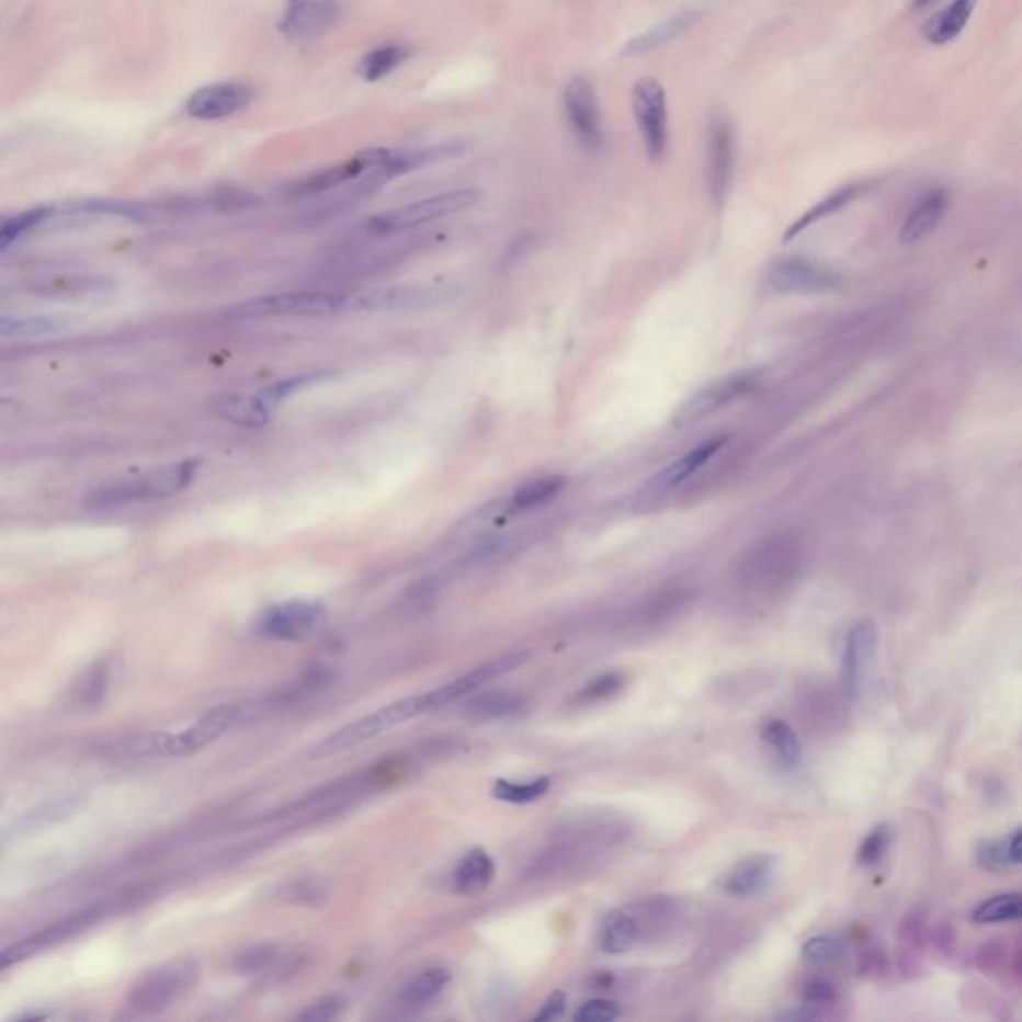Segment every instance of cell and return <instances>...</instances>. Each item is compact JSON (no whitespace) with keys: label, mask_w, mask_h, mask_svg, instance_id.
Returning a JSON list of instances; mask_svg holds the SVG:
<instances>
[{"label":"cell","mask_w":1022,"mask_h":1022,"mask_svg":"<svg viewBox=\"0 0 1022 1022\" xmlns=\"http://www.w3.org/2000/svg\"><path fill=\"white\" fill-rule=\"evenodd\" d=\"M527 659H530V654H527V651L508 654V656L498 657V659H493V661H489V663H484V666L472 669L464 678L456 679V681L447 683L444 688L430 691L432 712L442 709V707L450 705V703H454V701L464 700L467 695H472L474 691H478L479 688H484V685L491 683L493 679L508 675L513 669L523 666Z\"/></svg>","instance_id":"obj_18"},{"label":"cell","mask_w":1022,"mask_h":1022,"mask_svg":"<svg viewBox=\"0 0 1022 1022\" xmlns=\"http://www.w3.org/2000/svg\"><path fill=\"white\" fill-rule=\"evenodd\" d=\"M342 1011H344V1000L340 997H332V999H323L311 1004L308 1011L300 1012L296 1019L306 1022L333 1021L342 1014Z\"/></svg>","instance_id":"obj_47"},{"label":"cell","mask_w":1022,"mask_h":1022,"mask_svg":"<svg viewBox=\"0 0 1022 1022\" xmlns=\"http://www.w3.org/2000/svg\"><path fill=\"white\" fill-rule=\"evenodd\" d=\"M567 1007V997L564 990H554L547 999H545L544 1007L540 1009V1012L535 1014L534 1021L544 1022V1021H556L559 1019Z\"/></svg>","instance_id":"obj_53"},{"label":"cell","mask_w":1022,"mask_h":1022,"mask_svg":"<svg viewBox=\"0 0 1022 1022\" xmlns=\"http://www.w3.org/2000/svg\"><path fill=\"white\" fill-rule=\"evenodd\" d=\"M279 949L272 945L250 946L234 958V970L240 975H258L274 967L279 961Z\"/></svg>","instance_id":"obj_39"},{"label":"cell","mask_w":1022,"mask_h":1022,"mask_svg":"<svg viewBox=\"0 0 1022 1022\" xmlns=\"http://www.w3.org/2000/svg\"><path fill=\"white\" fill-rule=\"evenodd\" d=\"M977 861L980 867L990 868V871L1011 867L1009 851H1007V837L992 839V841H983V843L978 844Z\"/></svg>","instance_id":"obj_43"},{"label":"cell","mask_w":1022,"mask_h":1022,"mask_svg":"<svg viewBox=\"0 0 1022 1022\" xmlns=\"http://www.w3.org/2000/svg\"><path fill=\"white\" fill-rule=\"evenodd\" d=\"M837 999V990H834L831 983L827 980H813L807 987H805V1000L811 1009H817V1007H822V1004H829Z\"/></svg>","instance_id":"obj_52"},{"label":"cell","mask_w":1022,"mask_h":1022,"mask_svg":"<svg viewBox=\"0 0 1022 1022\" xmlns=\"http://www.w3.org/2000/svg\"><path fill=\"white\" fill-rule=\"evenodd\" d=\"M868 189H871L868 182H863V184L855 182V184H847L843 189L834 190L827 198H822L821 202H817L813 208L805 212L797 223L791 224L790 230L783 236V240L790 242L795 236L805 232L813 224L821 223L825 218L843 211L851 202L856 201L861 194H865Z\"/></svg>","instance_id":"obj_24"},{"label":"cell","mask_w":1022,"mask_h":1022,"mask_svg":"<svg viewBox=\"0 0 1022 1022\" xmlns=\"http://www.w3.org/2000/svg\"><path fill=\"white\" fill-rule=\"evenodd\" d=\"M734 160V130L729 123L715 121L709 128V143H707V179H709L712 196L717 204H722L729 189Z\"/></svg>","instance_id":"obj_19"},{"label":"cell","mask_w":1022,"mask_h":1022,"mask_svg":"<svg viewBox=\"0 0 1022 1022\" xmlns=\"http://www.w3.org/2000/svg\"><path fill=\"white\" fill-rule=\"evenodd\" d=\"M1007 851L1011 865H1022V829L1007 837Z\"/></svg>","instance_id":"obj_55"},{"label":"cell","mask_w":1022,"mask_h":1022,"mask_svg":"<svg viewBox=\"0 0 1022 1022\" xmlns=\"http://www.w3.org/2000/svg\"><path fill=\"white\" fill-rule=\"evenodd\" d=\"M975 7L977 0H953L946 9L933 14L922 26L924 38L934 46L949 45L965 31Z\"/></svg>","instance_id":"obj_22"},{"label":"cell","mask_w":1022,"mask_h":1022,"mask_svg":"<svg viewBox=\"0 0 1022 1022\" xmlns=\"http://www.w3.org/2000/svg\"><path fill=\"white\" fill-rule=\"evenodd\" d=\"M493 873H496V867H493L491 856L481 849H474L462 856V861L457 863L456 871H454V889L466 897L479 895L481 890L488 889Z\"/></svg>","instance_id":"obj_27"},{"label":"cell","mask_w":1022,"mask_h":1022,"mask_svg":"<svg viewBox=\"0 0 1022 1022\" xmlns=\"http://www.w3.org/2000/svg\"><path fill=\"white\" fill-rule=\"evenodd\" d=\"M773 859L766 855L749 856L729 873L725 890L734 897H753L769 887L773 878Z\"/></svg>","instance_id":"obj_23"},{"label":"cell","mask_w":1022,"mask_h":1022,"mask_svg":"<svg viewBox=\"0 0 1022 1022\" xmlns=\"http://www.w3.org/2000/svg\"><path fill=\"white\" fill-rule=\"evenodd\" d=\"M566 476H559V474H549V476H542V478L530 479L513 493L511 506L515 510H530L535 506H542L545 501L556 498L557 493L566 488Z\"/></svg>","instance_id":"obj_32"},{"label":"cell","mask_w":1022,"mask_h":1022,"mask_svg":"<svg viewBox=\"0 0 1022 1022\" xmlns=\"http://www.w3.org/2000/svg\"><path fill=\"white\" fill-rule=\"evenodd\" d=\"M326 622V612L314 601H284L268 607L256 623V632L276 641H304Z\"/></svg>","instance_id":"obj_9"},{"label":"cell","mask_w":1022,"mask_h":1022,"mask_svg":"<svg viewBox=\"0 0 1022 1022\" xmlns=\"http://www.w3.org/2000/svg\"><path fill=\"white\" fill-rule=\"evenodd\" d=\"M99 279H50L46 284L34 286V292L38 294H77V292H90L99 288Z\"/></svg>","instance_id":"obj_46"},{"label":"cell","mask_w":1022,"mask_h":1022,"mask_svg":"<svg viewBox=\"0 0 1022 1022\" xmlns=\"http://www.w3.org/2000/svg\"><path fill=\"white\" fill-rule=\"evenodd\" d=\"M78 807V799H60L50 803L48 807H45L41 813H31L29 817H24L23 821L19 822V827L24 829V831H31L33 827H38V825H45V822L56 821V819H63L68 813L75 811Z\"/></svg>","instance_id":"obj_45"},{"label":"cell","mask_w":1022,"mask_h":1022,"mask_svg":"<svg viewBox=\"0 0 1022 1022\" xmlns=\"http://www.w3.org/2000/svg\"><path fill=\"white\" fill-rule=\"evenodd\" d=\"M620 1004L612 1000L593 999L579 1007V1011L574 1014V1021L578 1022H612L620 1017Z\"/></svg>","instance_id":"obj_44"},{"label":"cell","mask_w":1022,"mask_h":1022,"mask_svg":"<svg viewBox=\"0 0 1022 1022\" xmlns=\"http://www.w3.org/2000/svg\"><path fill=\"white\" fill-rule=\"evenodd\" d=\"M388 155L389 150H386V148L366 150L362 155L345 160L344 164H340V167L328 168V170L316 172V174H310L308 179L296 182L289 189L288 194L292 198H310V196H318V194H323L328 190L338 189L345 182L362 177L367 170L370 172L378 170L384 164V160L388 158Z\"/></svg>","instance_id":"obj_17"},{"label":"cell","mask_w":1022,"mask_h":1022,"mask_svg":"<svg viewBox=\"0 0 1022 1022\" xmlns=\"http://www.w3.org/2000/svg\"><path fill=\"white\" fill-rule=\"evenodd\" d=\"M245 707L224 705L204 715L201 722L180 734L134 735L114 743V753L124 757H184L214 743L242 719Z\"/></svg>","instance_id":"obj_3"},{"label":"cell","mask_w":1022,"mask_h":1022,"mask_svg":"<svg viewBox=\"0 0 1022 1022\" xmlns=\"http://www.w3.org/2000/svg\"><path fill=\"white\" fill-rule=\"evenodd\" d=\"M323 378V374H300V376H292V378L280 379L276 384L268 386V388L260 389V398L270 404L274 410L279 408L280 404L284 400L292 398L294 394H298L300 389L308 388L311 384L320 382Z\"/></svg>","instance_id":"obj_40"},{"label":"cell","mask_w":1022,"mask_h":1022,"mask_svg":"<svg viewBox=\"0 0 1022 1022\" xmlns=\"http://www.w3.org/2000/svg\"><path fill=\"white\" fill-rule=\"evenodd\" d=\"M410 58V48L400 45L379 46L364 56L360 63V77L367 82H376L379 78L388 77L391 70L404 65Z\"/></svg>","instance_id":"obj_33"},{"label":"cell","mask_w":1022,"mask_h":1022,"mask_svg":"<svg viewBox=\"0 0 1022 1022\" xmlns=\"http://www.w3.org/2000/svg\"><path fill=\"white\" fill-rule=\"evenodd\" d=\"M977 965L985 973H999V968L1004 965V946L999 945V941H989L978 951Z\"/></svg>","instance_id":"obj_51"},{"label":"cell","mask_w":1022,"mask_h":1022,"mask_svg":"<svg viewBox=\"0 0 1022 1022\" xmlns=\"http://www.w3.org/2000/svg\"><path fill=\"white\" fill-rule=\"evenodd\" d=\"M790 549H781L779 545L757 549L749 561L745 564L743 579L747 588L756 593H766L777 589L783 579L790 576Z\"/></svg>","instance_id":"obj_20"},{"label":"cell","mask_w":1022,"mask_h":1022,"mask_svg":"<svg viewBox=\"0 0 1022 1022\" xmlns=\"http://www.w3.org/2000/svg\"><path fill=\"white\" fill-rule=\"evenodd\" d=\"M697 19H700V11L678 12L669 16L666 23L657 24L656 29L635 36L634 41H629L623 48V55H645V53L669 45L671 41H675L678 36L685 33Z\"/></svg>","instance_id":"obj_25"},{"label":"cell","mask_w":1022,"mask_h":1022,"mask_svg":"<svg viewBox=\"0 0 1022 1022\" xmlns=\"http://www.w3.org/2000/svg\"><path fill=\"white\" fill-rule=\"evenodd\" d=\"M564 106L579 143L588 148H600L603 145L600 104L595 99V90L586 78H574L567 84Z\"/></svg>","instance_id":"obj_15"},{"label":"cell","mask_w":1022,"mask_h":1022,"mask_svg":"<svg viewBox=\"0 0 1022 1022\" xmlns=\"http://www.w3.org/2000/svg\"><path fill=\"white\" fill-rule=\"evenodd\" d=\"M198 978V967L190 961L168 963L152 968L134 983L128 995V1007L138 1014L167 1011L189 992Z\"/></svg>","instance_id":"obj_5"},{"label":"cell","mask_w":1022,"mask_h":1022,"mask_svg":"<svg viewBox=\"0 0 1022 1022\" xmlns=\"http://www.w3.org/2000/svg\"><path fill=\"white\" fill-rule=\"evenodd\" d=\"M622 685L623 678L620 673H607L603 678L595 679L593 683H589L586 697L593 701L607 700L613 693L622 690Z\"/></svg>","instance_id":"obj_50"},{"label":"cell","mask_w":1022,"mask_h":1022,"mask_svg":"<svg viewBox=\"0 0 1022 1022\" xmlns=\"http://www.w3.org/2000/svg\"><path fill=\"white\" fill-rule=\"evenodd\" d=\"M878 645L877 625L873 622H859L847 635L843 663H841V685L849 700H856L867 669L875 659Z\"/></svg>","instance_id":"obj_14"},{"label":"cell","mask_w":1022,"mask_h":1022,"mask_svg":"<svg viewBox=\"0 0 1022 1022\" xmlns=\"http://www.w3.org/2000/svg\"><path fill=\"white\" fill-rule=\"evenodd\" d=\"M447 985H450V973L445 968H430L422 975L411 978L410 983L401 989L400 1004L406 1009L428 1007L444 992Z\"/></svg>","instance_id":"obj_30"},{"label":"cell","mask_w":1022,"mask_h":1022,"mask_svg":"<svg viewBox=\"0 0 1022 1022\" xmlns=\"http://www.w3.org/2000/svg\"><path fill=\"white\" fill-rule=\"evenodd\" d=\"M388 289H332V292H286L238 304L228 311L236 320L268 318H326L348 311L388 310Z\"/></svg>","instance_id":"obj_1"},{"label":"cell","mask_w":1022,"mask_h":1022,"mask_svg":"<svg viewBox=\"0 0 1022 1022\" xmlns=\"http://www.w3.org/2000/svg\"><path fill=\"white\" fill-rule=\"evenodd\" d=\"M552 787V779L540 777L525 783H515V781H506L500 779L493 785V797L503 800V803H513V805H527L534 800L542 799L545 793Z\"/></svg>","instance_id":"obj_34"},{"label":"cell","mask_w":1022,"mask_h":1022,"mask_svg":"<svg viewBox=\"0 0 1022 1022\" xmlns=\"http://www.w3.org/2000/svg\"><path fill=\"white\" fill-rule=\"evenodd\" d=\"M481 192L476 189L452 190L444 194H435L423 201L411 202L394 211L382 212L374 216L367 226L374 232L388 234L413 228L420 224L432 223L450 214L467 211L478 204Z\"/></svg>","instance_id":"obj_6"},{"label":"cell","mask_w":1022,"mask_h":1022,"mask_svg":"<svg viewBox=\"0 0 1022 1022\" xmlns=\"http://www.w3.org/2000/svg\"><path fill=\"white\" fill-rule=\"evenodd\" d=\"M340 14V0H286L280 31L294 43H308L328 33Z\"/></svg>","instance_id":"obj_12"},{"label":"cell","mask_w":1022,"mask_h":1022,"mask_svg":"<svg viewBox=\"0 0 1022 1022\" xmlns=\"http://www.w3.org/2000/svg\"><path fill=\"white\" fill-rule=\"evenodd\" d=\"M70 328H75V320L67 316H29L0 320V336L4 340H38L68 332Z\"/></svg>","instance_id":"obj_26"},{"label":"cell","mask_w":1022,"mask_h":1022,"mask_svg":"<svg viewBox=\"0 0 1022 1022\" xmlns=\"http://www.w3.org/2000/svg\"><path fill=\"white\" fill-rule=\"evenodd\" d=\"M639 934H641V927L635 921V917L627 912L613 911L607 915V919L601 927L600 945L605 953L620 955L637 943Z\"/></svg>","instance_id":"obj_29"},{"label":"cell","mask_w":1022,"mask_h":1022,"mask_svg":"<svg viewBox=\"0 0 1022 1022\" xmlns=\"http://www.w3.org/2000/svg\"><path fill=\"white\" fill-rule=\"evenodd\" d=\"M763 739L775 751L779 761L785 766H797L800 763V743L790 723L783 719H766L763 723Z\"/></svg>","instance_id":"obj_31"},{"label":"cell","mask_w":1022,"mask_h":1022,"mask_svg":"<svg viewBox=\"0 0 1022 1022\" xmlns=\"http://www.w3.org/2000/svg\"><path fill=\"white\" fill-rule=\"evenodd\" d=\"M522 700L511 695V693H486L479 695L476 700L469 701L467 713L476 719H500V717H510L513 713L520 712Z\"/></svg>","instance_id":"obj_35"},{"label":"cell","mask_w":1022,"mask_h":1022,"mask_svg":"<svg viewBox=\"0 0 1022 1022\" xmlns=\"http://www.w3.org/2000/svg\"><path fill=\"white\" fill-rule=\"evenodd\" d=\"M757 382H759L757 372H737L731 376L715 379L713 384L701 388L697 394L691 396L690 400L679 406L673 423L679 428H685L691 423L701 422L709 418L712 413H717L723 408L749 396L757 388Z\"/></svg>","instance_id":"obj_11"},{"label":"cell","mask_w":1022,"mask_h":1022,"mask_svg":"<svg viewBox=\"0 0 1022 1022\" xmlns=\"http://www.w3.org/2000/svg\"><path fill=\"white\" fill-rule=\"evenodd\" d=\"M216 410L220 416L246 428H262L270 422L274 408L260 398V394L254 396H230L224 398Z\"/></svg>","instance_id":"obj_28"},{"label":"cell","mask_w":1022,"mask_h":1022,"mask_svg":"<svg viewBox=\"0 0 1022 1022\" xmlns=\"http://www.w3.org/2000/svg\"><path fill=\"white\" fill-rule=\"evenodd\" d=\"M769 286L779 294H827L841 286V274L803 256H787L773 262L766 276Z\"/></svg>","instance_id":"obj_10"},{"label":"cell","mask_w":1022,"mask_h":1022,"mask_svg":"<svg viewBox=\"0 0 1022 1022\" xmlns=\"http://www.w3.org/2000/svg\"><path fill=\"white\" fill-rule=\"evenodd\" d=\"M1012 970H1014L1017 977L1021 978L1022 983V943L1019 945V949L1014 951V955H1012Z\"/></svg>","instance_id":"obj_56"},{"label":"cell","mask_w":1022,"mask_h":1022,"mask_svg":"<svg viewBox=\"0 0 1022 1022\" xmlns=\"http://www.w3.org/2000/svg\"><path fill=\"white\" fill-rule=\"evenodd\" d=\"M946 208H949V192L945 189L929 190L905 218V224L900 228V242L902 245L921 242L922 238H927L941 224Z\"/></svg>","instance_id":"obj_21"},{"label":"cell","mask_w":1022,"mask_h":1022,"mask_svg":"<svg viewBox=\"0 0 1022 1022\" xmlns=\"http://www.w3.org/2000/svg\"><path fill=\"white\" fill-rule=\"evenodd\" d=\"M889 827H887V825H878V827H875V829L867 834V839L861 843V847H859V853H856L859 863L865 865V867L877 865L878 861L885 855V851L889 849Z\"/></svg>","instance_id":"obj_42"},{"label":"cell","mask_w":1022,"mask_h":1022,"mask_svg":"<svg viewBox=\"0 0 1022 1022\" xmlns=\"http://www.w3.org/2000/svg\"><path fill=\"white\" fill-rule=\"evenodd\" d=\"M841 953L839 949V943H834L833 939L829 936H815V939H809L805 946H803V956L811 963H827V961H833Z\"/></svg>","instance_id":"obj_48"},{"label":"cell","mask_w":1022,"mask_h":1022,"mask_svg":"<svg viewBox=\"0 0 1022 1022\" xmlns=\"http://www.w3.org/2000/svg\"><path fill=\"white\" fill-rule=\"evenodd\" d=\"M428 712H432L428 693L411 695L406 700L389 703L378 712L370 713L366 717L350 723V725L342 727L340 731L326 737L322 743L316 745L311 749L310 757L311 759H326V757L340 756L348 749H354L357 745L366 743L370 739L378 737L379 734L389 731L391 727L410 722L413 717Z\"/></svg>","instance_id":"obj_4"},{"label":"cell","mask_w":1022,"mask_h":1022,"mask_svg":"<svg viewBox=\"0 0 1022 1022\" xmlns=\"http://www.w3.org/2000/svg\"><path fill=\"white\" fill-rule=\"evenodd\" d=\"M973 919L983 924L989 922L1019 921L1022 919V895L1021 893H1007L983 902L977 911L973 912Z\"/></svg>","instance_id":"obj_36"},{"label":"cell","mask_w":1022,"mask_h":1022,"mask_svg":"<svg viewBox=\"0 0 1022 1022\" xmlns=\"http://www.w3.org/2000/svg\"><path fill=\"white\" fill-rule=\"evenodd\" d=\"M201 467L202 459H184L133 478L114 479L92 489L84 503L94 510H116L143 501L172 498L194 484Z\"/></svg>","instance_id":"obj_2"},{"label":"cell","mask_w":1022,"mask_h":1022,"mask_svg":"<svg viewBox=\"0 0 1022 1022\" xmlns=\"http://www.w3.org/2000/svg\"><path fill=\"white\" fill-rule=\"evenodd\" d=\"M933 0H912V9L915 11H921V9H927Z\"/></svg>","instance_id":"obj_57"},{"label":"cell","mask_w":1022,"mask_h":1022,"mask_svg":"<svg viewBox=\"0 0 1022 1022\" xmlns=\"http://www.w3.org/2000/svg\"><path fill=\"white\" fill-rule=\"evenodd\" d=\"M252 99L254 92L246 82H216L192 92L186 102V111L192 118L220 121L236 112L245 111Z\"/></svg>","instance_id":"obj_16"},{"label":"cell","mask_w":1022,"mask_h":1022,"mask_svg":"<svg viewBox=\"0 0 1022 1022\" xmlns=\"http://www.w3.org/2000/svg\"><path fill=\"white\" fill-rule=\"evenodd\" d=\"M106 688H109V667L104 661H99L87 669V673L80 678V683L75 688V697L82 705H96L104 697Z\"/></svg>","instance_id":"obj_37"},{"label":"cell","mask_w":1022,"mask_h":1022,"mask_svg":"<svg viewBox=\"0 0 1022 1022\" xmlns=\"http://www.w3.org/2000/svg\"><path fill=\"white\" fill-rule=\"evenodd\" d=\"M723 444H725L723 438H709L707 442L693 447L691 452L675 459L673 464L659 469L656 476L647 479L644 486L639 488V491L635 493V510H651V508L659 506L661 501L667 500L685 479H690L697 469L705 466L722 450Z\"/></svg>","instance_id":"obj_8"},{"label":"cell","mask_w":1022,"mask_h":1022,"mask_svg":"<svg viewBox=\"0 0 1022 1022\" xmlns=\"http://www.w3.org/2000/svg\"><path fill=\"white\" fill-rule=\"evenodd\" d=\"M632 106L645 152L657 162L666 155L669 143L666 90L656 78H641L634 87Z\"/></svg>","instance_id":"obj_7"},{"label":"cell","mask_w":1022,"mask_h":1022,"mask_svg":"<svg viewBox=\"0 0 1022 1022\" xmlns=\"http://www.w3.org/2000/svg\"><path fill=\"white\" fill-rule=\"evenodd\" d=\"M101 909H90V911L80 912V915H75V917H68L65 921L55 922V924L46 927L43 931H38V933L29 936V939H24L21 943L9 946V949L2 953V956H0V968L7 970V968L16 965V963H23L29 956L38 955V953H43L45 949L65 943L68 939H72V936H77L78 933H82L84 929L92 927L94 922L101 921Z\"/></svg>","instance_id":"obj_13"},{"label":"cell","mask_w":1022,"mask_h":1022,"mask_svg":"<svg viewBox=\"0 0 1022 1022\" xmlns=\"http://www.w3.org/2000/svg\"><path fill=\"white\" fill-rule=\"evenodd\" d=\"M50 208H34V211H26L19 216H14L11 220L2 224V230H0V248L2 250H9L19 238H23L24 234L31 232L33 228H36L38 224L46 220L50 216Z\"/></svg>","instance_id":"obj_38"},{"label":"cell","mask_w":1022,"mask_h":1022,"mask_svg":"<svg viewBox=\"0 0 1022 1022\" xmlns=\"http://www.w3.org/2000/svg\"><path fill=\"white\" fill-rule=\"evenodd\" d=\"M887 970V956L877 949H871L861 956V973L865 975H883Z\"/></svg>","instance_id":"obj_54"},{"label":"cell","mask_w":1022,"mask_h":1022,"mask_svg":"<svg viewBox=\"0 0 1022 1022\" xmlns=\"http://www.w3.org/2000/svg\"><path fill=\"white\" fill-rule=\"evenodd\" d=\"M899 941L911 951H922L929 941V922L922 912H909L899 924Z\"/></svg>","instance_id":"obj_41"},{"label":"cell","mask_w":1022,"mask_h":1022,"mask_svg":"<svg viewBox=\"0 0 1022 1022\" xmlns=\"http://www.w3.org/2000/svg\"><path fill=\"white\" fill-rule=\"evenodd\" d=\"M323 897H326V890L316 883H296L286 890V900L288 902L306 905V907L308 905H320Z\"/></svg>","instance_id":"obj_49"}]
</instances>
